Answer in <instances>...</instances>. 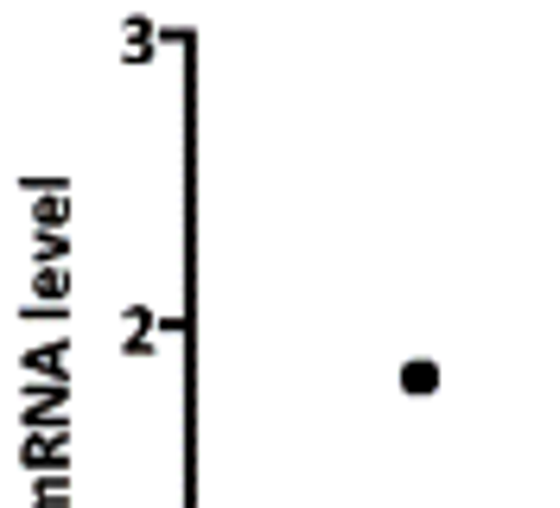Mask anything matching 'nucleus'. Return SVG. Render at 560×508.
Instances as JSON below:
<instances>
[{
    "instance_id": "1",
    "label": "nucleus",
    "mask_w": 560,
    "mask_h": 508,
    "mask_svg": "<svg viewBox=\"0 0 560 508\" xmlns=\"http://www.w3.org/2000/svg\"><path fill=\"white\" fill-rule=\"evenodd\" d=\"M433 381H440L433 363H415V369H408V388H415V394H420V388H433Z\"/></svg>"
}]
</instances>
